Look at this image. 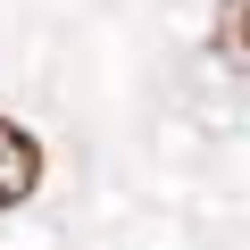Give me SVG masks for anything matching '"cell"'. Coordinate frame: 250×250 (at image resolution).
Instances as JSON below:
<instances>
[{"label": "cell", "mask_w": 250, "mask_h": 250, "mask_svg": "<svg viewBox=\"0 0 250 250\" xmlns=\"http://www.w3.org/2000/svg\"><path fill=\"white\" fill-rule=\"evenodd\" d=\"M34 192H42V142H34V125L0 117V208H25Z\"/></svg>", "instance_id": "cell-1"}, {"label": "cell", "mask_w": 250, "mask_h": 250, "mask_svg": "<svg viewBox=\"0 0 250 250\" xmlns=\"http://www.w3.org/2000/svg\"><path fill=\"white\" fill-rule=\"evenodd\" d=\"M208 50L233 67V75H250V0H217V25H208Z\"/></svg>", "instance_id": "cell-2"}]
</instances>
